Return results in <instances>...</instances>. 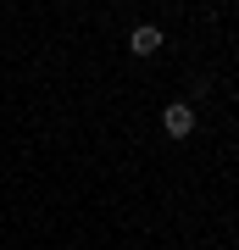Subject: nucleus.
<instances>
[{
    "label": "nucleus",
    "instance_id": "obj_1",
    "mask_svg": "<svg viewBox=\"0 0 239 250\" xmlns=\"http://www.w3.org/2000/svg\"><path fill=\"white\" fill-rule=\"evenodd\" d=\"M161 128H167L173 139H189L195 134V106H189V100H173V106L161 111Z\"/></svg>",
    "mask_w": 239,
    "mask_h": 250
},
{
    "label": "nucleus",
    "instance_id": "obj_2",
    "mask_svg": "<svg viewBox=\"0 0 239 250\" xmlns=\"http://www.w3.org/2000/svg\"><path fill=\"white\" fill-rule=\"evenodd\" d=\"M128 50H133V56H156V50H161V28H156V22H139V28L128 34Z\"/></svg>",
    "mask_w": 239,
    "mask_h": 250
}]
</instances>
